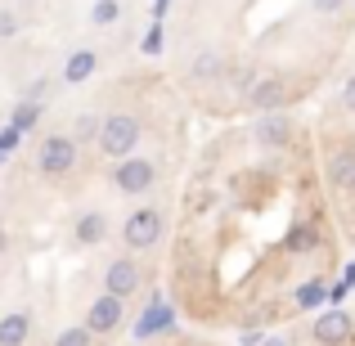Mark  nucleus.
Masks as SVG:
<instances>
[{
    "label": "nucleus",
    "instance_id": "nucleus-21",
    "mask_svg": "<svg viewBox=\"0 0 355 346\" xmlns=\"http://www.w3.org/2000/svg\"><path fill=\"white\" fill-rule=\"evenodd\" d=\"M18 27H23V23H18V14H14V9H5V14H0V36H14Z\"/></svg>",
    "mask_w": 355,
    "mask_h": 346
},
{
    "label": "nucleus",
    "instance_id": "nucleus-16",
    "mask_svg": "<svg viewBox=\"0 0 355 346\" xmlns=\"http://www.w3.org/2000/svg\"><path fill=\"white\" fill-rule=\"evenodd\" d=\"M121 18V0H95V5H90V23L95 27H113Z\"/></svg>",
    "mask_w": 355,
    "mask_h": 346
},
{
    "label": "nucleus",
    "instance_id": "nucleus-2",
    "mask_svg": "<svg viewBox=\"0 0 355 346\" xmlns=\"http://www.w3.org/2000/svg\"><path fill=\"white\" fill-rule=\"evenodd\" d=\"M166 234V220L157 207H135L126 220H121V243H126L130 257H139V252H153L157 243H162Z\"/></svg>",
    "mask_w": 355,
    "mask_h": 346
},
{
    "label": "nucleus",
    "instance_id": "nucleus-1",
    "mask_svg": "<svg viewBox=\"0 0 355 346\" xmlns=\"http://www.w3.org/2000/svg\"><path fill=\"white\" fill-rule=\"evenodd\" d=\"M139 135H144V121H139L135 113H108L104 126H99L95 153H104V157H113V162H121V157L135 153Z\"/></svg>",
    "mask_w": 355,
    "mask_h": 346
},
{
    "label": "nucleus",
    "instance_id": "nucleus-5",
    "mask_svg": "<svg viewBox=\"0 0 355 346\" xmlns=\"http://www.w3.org/2000/svg\"><path fill=\"white\" fill-rule=\"evenodd\" d=\"M121 320H126V302L113 293H99L95 302L86 306V329L95 333V342H104V338H113V333L121 329Z\"/></svg>",
    "mask_w": 355,
    "mask_h": 346
},
{
    "label": "nucleus",
    "instance_id": "nucleus-12",
    "mask_svg": "<svg viewBox=\"0 0 355 346\" xmlns=\"http://www.w3.org/2000/svg\"><path fill=\"white\" fill-rule=\"evenodd\" d=\"M95 68H99V50H86V45H81V50H72L68 63H63V81H68V86H81V81L95 77Z\"/></svg>",
    "mask_w": 355,
    "mask_h": 346
},
{
    "label": "nucleus",
    "instance_id": "nucleus-10",
    "mask_svg": "<svg viewBox=\"0 0 355 346\" xmlns=\"http://www.w3.org/2000/svg\"><path fill=\"white\" fill-rule=\"evenodd\" d=\"M329 180H333V189L355 193V144L329 148Z\"/></svg>",
    "mask_w": 355,
    "mask_h": 346
},
{
    "label": "nucleus",
    "instance_id": "nucleus-7",
    "mask_svg": "<svg viewBox=\"0 0 355 346\" xmlns=\"http://www.w3.org/2000/svg\"><path fill=\"white\" fill-rule=\"evenodd\" d=\"M351 333H355V320H351L347 311H338V306H333V311H324L320 320L311 324V338L320 342V346H347Z\"/></svg>",
    "mask_w": 355,
    "mask_h": 346
},
{
    "label": "nucleus",
    "instance_id": "nucleus-22",
    "mask_svg": "<svg viewBox=\"0 0 355 346\" xmlns=\"http://www.w3.org/2000/svg\"><path fill=\"white\" fill-rule=\"evenodd\" d=\"M261 346H293L288 338H270V342H261Z\"/></svg>",
    "mask_w": 355,
    "mask_h": 346
},
{
    "label": "nucleus",
    "instance_id": "nucleus-8",
    "mask_svg": "<svg viewBox=\"0 0 355 346\" xmlns=\"http://www.w3.org/2000/svg\"><path fill=\"white\" fill-rule=\"evenodd\" d=\"M252 139H257L266 153H279V148H288L293 144V117H284V113H266L252 126Z\"/></svg>",
    "mask_w": 355,
    "mask_h": 346
},
{
    "label": "nucleus",
    "instance_id": "nucleus-23",
    "mask_svg": "<svg viewBox=\"0 0 355 346\" xmlns=\"http://www.w3.org/2000/svg\"><path fill=\"white\" fill-rule=\"evenodd\" d=\"M0 252H5V230H0Z\"/></svg>",
    "mask_w": 355,
    "mask_h": 346
},
{
    "label": "nucleus",
    "instance_id": "nucleus-11",
    "mask_svg": "<svg viewBox=\"0 0 355 346\" xmlns=\"http://www.w3.org/2000/svg\"><path fill=\"white\" fill-rule=\"evenodd\" d=\"M32 342V311L0 315V346H27Z\"/></svg>",
    "mask_w": 355,
    "mask_h": 346
},
{
    "label": "nucleus",
    "instance_id": "nucleus-15",
    "mask_svg": "<svg viewBox=\"0 0 355 346\" xmlns=\"http://www.w3.org/2000/svg\"><path fill=\"white\" fill-rule=\"evenodd\" d=\"M99 126H104V117H99V113H77V121H72L68 135L77 139V144H95V139H99Z\"/></svg>",
    "mask_w": 355,
    "mask_h": 346
},
{
    "label": "nucleus",
    "instance_id": "nucleus-6",
    "mask_svg": "<svg viewBox=\"0 0 355 346\" xmlns=\"http://www.w3.org/2000/svg\"><path fill=\"white\" fill-rule=\"evenodd\" d=\"M144 288V266H139L135 257H113L108 261V270H104V293H113V297H121V302H130V297Z\"/></svg>",
    "mask_w": 355,
    "mask_h": 346
},
{
    "label": "nucleus",
    "instance_id": "nucleus-3",
    "mask_svg": "<svg viewBox=\"0 0 355 346\" xmlns=\"http://www.w3.org/2000/svg\"><path fill=\"white\" fill-rule=\"evenodd\" d=\"M77 157H81V144L72 135H63V130L45 135L41 148H36V166H41V175H50V180L72 175V171H77Z\"/></svg>",
    "mask_w": 355,
    "mask_h": 346
},
{
    "label": "nucleus",
    "instance_id": "nucleus-20",
    "mask_svg": "<svg viewBox=\"0 0 355 346\" xmlns=\"http://www.w3.org/2000/svg\"><path fill=\"white\" fill-rule=\"evenodd\" d=\"M342 108H347V113H355V72L342 81Z\"/></svg>",
    "mask_w": 355,
    "mask_h": 346
},
{
    "label": "nucleus",
    "instance_id": "nucleus-18",
    "mask_svg": "<svg viewBox=\"0 0 355 346\" xmlns=\"http://www.w3.org/2000/svg\"><path fill=\"white\" fill-rule=\"evenodd\" d=\"M36 117H41V104L23 99V104L14 108V130H18V135H23V130H32V126H36Z\"/></svg>",
    "mask_w": 355,
    "mask_h": 346
},
{
    "label": "nucleus",
    "instance_id": "nucleus-13",
    "mask_svg": "<svg viewBox=\"0 0 355 346\" xmlns=\"http://www.w3.org/2000/svg\"><path fill=\"white\" fill-rule=\"evenodd\" d=\"M108 216L104 211H86V216H77V225H72V234H77V243L81 248H99V243L108 239Z\"/></svg>",
    "mask_w": 355,
    "mask_h": 346
},
{
    "label": "nucleus",
    "instance_id": "nucleus-14",
    "mask_svg": "<svg viewBox=\"0 0 355 346\" xmlns=\"http://www.w3.org/2000/svg\"><path fill=\"white\" fill-rule=\"evenodd\" d=\"M189 77L198 81V86H202V81H207V86L220 81V77H225V54H220V50H198V59L189 63Z\"/></svg>",
    "mask_w": 355,
    "mask_h": 346
},
{
    "label": "nucleus",
    "instance_id": "nucleus-9",
    "mask_svg": "<svg viewBox=\"0 0 355 346\" xmlns=\"http://www.w3.org/2000/svg\"><path fill=\"white\" fill-rule=\"evenodd\" d=\"M284 99H288V81L284 77H257V86L248 90V108L252 113H279L284 108Z\"/></svg>",
    "mask_w": 355,
    "mask_h": 346
},
{
    "label": "nucleus",
    "instance_id": "nucleus-17",
    "mask_svg": "<svg viewBox=\"0 0 355 346\" xmlns=\"http://www.w3.org/2000/svg\"><path fill=\"white\" fill-rule=\"evenodd\" d=\"M54 346H95V333H90L86 324H72V329H63L59 338H54Z\"/></svg>",
    "mask_w": 355,
    "mask_h": 346
},
{
    "label": "nucleus",
    "instance_id": "nucleus-19",
    "mask_svg": "<svg viewBox=\"0 0 355 346\" xmlns=\"http://www.w3.org/2000/svg\"><path fill=\"white\" fill-rule=\"evenodd\" d=\"M311 9L320 18H333V14H342V9H347V0H311Z\"/></svg>",
    "mask_w": 355,
    "mask_h": 346
},
{
    "label": "nucleus",
    "instance_id": "nucleus-4",
    "mask_svg": "<svg viewBox=\"0 0 355 346\" xmlns=\"http://www.w3.org/2000/svg\"><path fill=\"white\" fill-rule=\"evenodd\" d=\"M157 184V162L153 157H121V162H113V189L126 193V198H139V193H148Z\"/></svg>",
    "mask_w": 355,
    "mask_h": 346
}]
</instances>
